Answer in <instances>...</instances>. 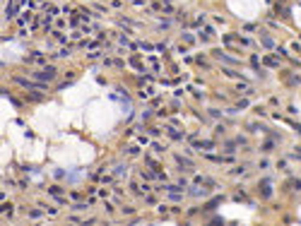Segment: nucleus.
Here are the masks:
<instances>
[{
  "label": "nucleus",
  "instance_id": "obj_6",
  "mask_svg": "<svg viewBox=\"0 0 301 226\" xmlns=\"http://www.w3.org/2000/svg\"><path fill=\"white\" fill-rule=\"evenodd\" d=\"M214 55H217L219 60H224V63H231V65H236V60H234V58H229L227 53H222V51H214Z\"/></svg>",
  "mask_w": 301,
  "mask_h": 226
},
{
  "label": "nucleus",
  "instance_id": "obj_18",
  "mask_svg": "<svg viewBox=\"0 0 301 226\" xmlns=\"http://www.w3.org/2000/svg\"><path fill=\"white\" fill-rule=\"evenodd\" d=\"M263 46H265V48H275V44H272V39H263Z\"/></svg>",
  "mask_w": 301,
  "mask_h": 226
},
{
  "label": "nucleus",
  "instance_id": "obj_24",
  "mask_svg": "<svg viewBox=\"0 0 301 226\" xmlns=\"http://www.w3.org/2000/svg\"><path fill=\"white\" fill-rule=\"evenodd\" d=\"M133 5H137V7H142V5H145V0H133Z\"/></svg>",
  "mask_w": 301,
  "mask_h": 226
},
{
  "label": "nucleus",
  "instance_id": "obj_8",
  "mask_svg": "<svg viewBox=\"0 0 301 226\" xmlns=\"http://www.w3.org/2000/svg\"><path fill=\"white\" fill-rule=\"evenodd\" d=\"M159 7L164 10L166 15H171V12H173V5H171V2H169V0H164V2H162V5H159Z\"/></svg>",
  "mask_w": 301,
  "mask_h": 226
},
{
  "label": "nucleus",
  "instance_id": "obj_20",
  "mask_svg": "<svg viewBox=\"0 0 301 226\" xmlns=\"http://www.w3.org/2000/svg\"><path fill=\"white\" fill-rule=\"evenodd\" d=\"M210 116H212V118H222V111H217V108H210Z\"/></svg>",
  "mask_w": 301,
  "mask_h": 226
},
{
  "label": "nucleus",
  "instance_id": "obj_23",
  "mask_svg": "<svg viewBox=\"0 0 301 226\" xmlns=\"http://www.w3.org/2000/svg\"><path fill=\"white\" fill-rule=\"evenodd\" d=\"M46 209V214H48V217H55V209L53 207H44Z\"/></svg>",
  "mask_w": 301,
  "mask_h": 226
},
{
  "label": "nucleus",
  "instance_id": "obj_19",
  "mask_svg": "<svg viewBox=\"0 0 301 226\" xmlns=\"http://www.w3.org/2000/svg\"><path fill=\"white\" fill-rule=\"evenodd\" d=\"M241 46H246V48H248V46H253V41H251L248 36H243V39H241Z\"/></svg>",
  "mask_w": 301,
  "mask_h": 226
},
{
  "label": "nucleus",
  "instance_id": "obj_4",
  "mask_svg": "<svg viewBox=\"0 0 301 226\" xmlns=\"http://www.w3.org/2000/svg\"><path fill=\"white\" fill-rule=\"evenodd\" d=\"M236 89H238V91H253V87H251L246 80H238V82H236Z\"/></svg>",
  "mask_w": 301,
  "mask_h": 226
},
{
  "label": "nucleus",
  "instance_id": "obj_15",
  "mask_svg": "<svg viewBox=\"0 0 301 226\" xmlns=\"http://www.w3.org/2000/svg\"><path fill=\"white\" fill-rule=\"evenodd\" d=\"M171 24H169V19H159V29H169Z\"/></svg>",
  "mask_w": 301,
  "mask_h": 226
},
{
  "label": "nucleus",
  "instance_id": "obj_16",
  "mask_svg": "<svg viewBox=\"0 0 301 226\" xmlns=\"http://www.w3.org/2000/svg\"><path fill=\"white\" fill-rule=\"evenodd\" d=\"M251 65H253V67H258V65H260V58H258V55H251Z\"/></svg>",
  "mask_w": 301,
  "mask_h": 226
},
{
  "label": "nucleus",
  "instance_id": "obj_11",
  "mask_svg": "<svg viewBox=\"0 0 301 226\" xmlns=\"http://www.w3.org/2000/svg\"><path fill=\"white\" fill-rule=\"evenodd\" d=\"M190 195H195V197H202V195H205V188H198V185H195V188H190Z\"/></svg>",
  "mask_w": 301,
  "mask_h": 226
},
{
  "label": "nucleus",
  "instance_id": "obj_9",
  "mask_svg": "<svg viewBox=\"0 0 301 226\" xmlns=\"http://www.w3.org/2000/svg\"><path fill=\"white\" fill-rule=\"evenodd\" d=\"M202 185H205V188H217V181H212V178L205 176V178H202Z\"/></svg>",
  "mask_w": 301,
  "mask_h": 226
},
{
  "label": "nucleus",
  "instance_id": "obj_10",
  "mask_svg": "<svg viewBox=\"0 0 301 226\" xmlns=\"http://www.w3.org/2000/svg\"><path fill=\"white\" fill-rule=\"evenodd\" d=\"M251 106V101L248 99H238V104H236V111H241V108H248Z\"/></svg>",
  "mask_w": 301,
  "mask_h": 226
},
{
  "label": "nucleus",
  "instance_id": "obj_22",
  "mask_svg": "<svg viewBox=\"0 0 301 226\" xmlns=\"http://www.w3.org/2000/svg\"><path fill=\"white\" fill-rule=\"evenodd\" d=\"M272 147H275V142H272V140H267V142H263V149H272Z\"/></svg>",
  "mask_w": 301,
  "mask_h": 226
},
{
  "label": "nucleus",
  "instance_id": "obj_3",
  "mask_svg": "<svg viewBox=\"0 0 301 226\" xmlns=\"http://www.w3.org/2000/svg\"><path fill=\"white\" fill-rule=\"evenodd\" d=\"M263 63L267 65V67H275V70H277V67H280V58H277V55H267Z\"/></svg>",
  "mask_w": 301,
  "mask_h": 226
},
{
  "label": "nucleus",
  "instance_id": "obj_12",
  "mask_svg": "<svg viewBox=\"0 0 301 226\" xmlns=\"http://www.w3.org/2000/svg\"><path fill=\"white\" fill-rule=\"evenodd\" d=\"M44 212H46V209H44ZM44 212L34 209V212H29V219H34V221H36V219H41V217H44Z\"/></svg>",
  "mask_w": 301,
  "mask_h": 226
},
{
  "label": "nucleus",
  "instance_id": "obj_13",
  "mask_svg": "<svg viewBox=\"0 0 301 226\" xmlns=\"http://www.w3.org/2000/svg\"><path fill=\"white\" fill-rule=\"evenodd\" d=\"M65 55H70V48H60V51H55L53 58H65Z\"/></svg>",
  "mask_w": 301,
  "mask_h": 226
},
{
  "label": "nucleus",
  "instance_id": "obj_21",
  "mask_svg": "<svg viewBox=\"0 0 301 226\" xmlns=\"http://www.w3.org/2000/svg\"><path fill=\"white\" fill-rule=\"evenodd\" d=\"M101 183H106V185H109V183H113V176H104V178H99Z\"/></svg>",
  "mask_w": 301,
  "mask_h": 226
},
{
  "label": "nucleus",
  "instance_id": "obj_17",
  "mask_svg": "<svg viewBox=\"0 0 301 226\" xmlns=\"http://www.w3.org/2000/svg\"><path fill=\"white\" fill-rule=\"evenodd\" d=\"M231 173H234V176H241V173H246V166H238V168H234Z\"/></svg>",
  "mask_w": 301,
  "mask_h": 226
},
{
  "label": "nucleus",
  "instance_id": "obj_5",
  "mask_svg": "<svg viewBox=\"0 0 301 226\" xmlns=\"http://www.w3.org/2000/svg\"><path fill=\"white\" fill-rule=\"evenodd\" d=\"M46 15H48V17H55V15H58V5H53V2H46Z\"/></svg>",
  "mask_w": 301,
  "mask_h": 226
},
{
  "label": "nucleus",
  "instance_id": "obj_7",
  "mask_svg": "<svg viewBox=\"0 0 301 226\" xmlns=\"http://www.w3.org/2000/svg\"><path fill=\"white\" fill-rule=\"evenodd\" d=\"M149 82H152V75H142V77L137 80V84H140V87H147Z\"/></svg>",
  "mask_w": 301,
  "mask_h": 226
},
{
  "label": "nucleus",
  "instance_id": "obj_14",
  "mask_svg": "<svg viewBox=\"0 0 301 226\" xmlns=\"http://www.w3.org/2000/svg\"><path fill=\"white\" fill-rule=\"evenodd\" d=\"M55 27H58V29H65V27H68V22L60 17V19H55Z\"/></svg>",
  "mask_w": 301,
  "mask_h": 226
},
{
  "label": "nucleus",
  "instance_id": "obj_1",
  "mask_svg": "<svg viewBox=\"0 0 301 226\" xmlns=\"http://www.w3.org/2000/svg\"><path fill=\"white\" fill-rule=\"evenodd\" d=\"M53 77H55V70H53V67H48L46 72H36V80L39 82H48V80H53Z\"/></svg>",
  "mask_w": 301,
  "mask_h": 226
},
{
  "label": "nucleus",
  "instance_id": "obj_2",
  "mask_svg": "<svg viewBox=\"0 0 301 226\" xmlns=\"http://www.w3.org/2000/svg\"><path fill=\"white\" fill-rule=\"evenodd\" d=\"M176 166H178L181 171H188V168H193V161H188L186 156H176Z\"/></svg>",
  "mask_w": 301,
  "mask_h": 226
}]
</instances>
